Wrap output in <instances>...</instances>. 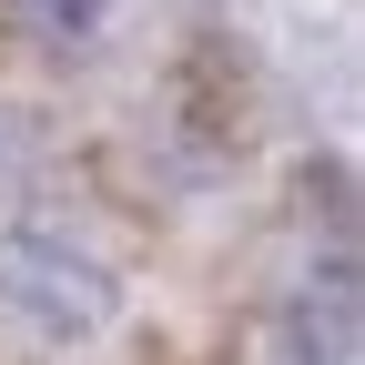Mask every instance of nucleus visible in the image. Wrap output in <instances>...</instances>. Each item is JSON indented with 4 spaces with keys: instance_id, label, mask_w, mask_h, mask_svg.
Segmentation results:
<instances>
[{
    "instance_id": "nucleus-1",
    "label": "nucleus",
    "mask_w": 365,
    "mask_h": 365,
    "mask_svg": "<svg viewBox=\"0 0 365 365\" xmlns=\"http://www.w3.org/2000/svg\"><path fill=\"white\" fill-rule=\"evenodd\" d=\"M0 314H21L31 335L91 345L122 325V274L102 254H81L71 234H41V223H11L0 234Z\"/></svg>"
},
{
    "instance_id": "nucleus-2",
    "label": "nucleus",
    "mask_w": 365,
    "mask_h": 365,
    "mask_svg": "<svg viewBox=\"0 0 365 365\" xmlns=\"http://www.w3.org/2000/svg\"><path fill=\"white\" fill-rule=\"evenodd\" d=\"M31 21L51 41H91V31H102V0H31Z\"/></svg>"
},
{
    "instance_id": "nucleus-3",
    "label": "nucleus",
    "mask_w": 365,
    "mask_h": 365,
    "mask_svg": "<svg viewBox=\"0 0 365 365\" xmlns=\"http://www.w3.org/2000/svg\"><path fill=\"white\" fill-rule=\"evenodd\" d=\"M21 173H31V122L0 112V182H21Z\"/></svg>"
}]
</instances>
